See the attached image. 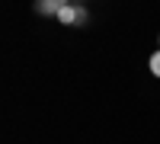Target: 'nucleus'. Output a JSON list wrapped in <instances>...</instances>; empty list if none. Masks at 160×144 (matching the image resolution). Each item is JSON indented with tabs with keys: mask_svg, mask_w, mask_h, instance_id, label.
<instances>
[{
	"mask_svg": "<svg viewBox=\"0 0 160 144\" xmlns=\"http://www.w3.org/2000/svg\"><path fill=\"white\" fill-rule=\"evenodd\" d=\"M58 22H61V26H83V22H87V10L64 3L61 13H58Z\"/></svg>",
	"mask_w": 160,
	"mask_h": 144,
	"instance_id": "nucleus-1",
	"label": "nucleus"
},
{
	"mask_svg": "<svg viewBox=\"0 0 160 144\" xmlns=\"http://www.w3.org/2000/svg\"><path fill=\"white\" fill-rule=\"evenodd\" d=\"M61 0H38V3H35V13H38V16H58V13H61Z\"/></svg>",
	"mask_w": 160,
	"mask_h": 144,
	"instance_id": "nucleus-2",
	"label": "nucleus"
},
{
	"mask_svg": "<svg viewBox=\"0 0 160 144\" xmlns=\"http://www.w3.org/2000/svg\"><path fill=\"white\" fill-rule=\"evenodd\" d=\"M148 67H151V74H154V77H160V51H154V55H151Z\"/></svg>",
	"mask_w": 160,
	"mask_h": 144,
	"instance_id": "nucleus-3",
	"label": "nucleus"
}]
</instances>
